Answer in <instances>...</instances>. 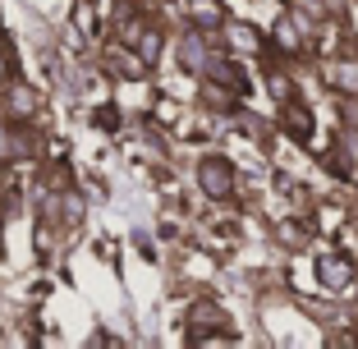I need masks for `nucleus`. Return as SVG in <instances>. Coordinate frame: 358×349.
Here are the masks:
<instances>
[{
	"label": "nucleus",
	"mask_w": 358,
	"mask_h": 349,
	"mask_svg": "<svg viewBox=\"0 0 358 349\" xmlns=\"http://www.w3.org/2000/svg\"><path fill=\"white\" fill-rule=\"evenodd\" d=\"M198 184H202L207 198H230L234 193V166L225 157H207L198 166Z\"/></svg>",
	"instance_id": "nucleus-1"
},
{
	"label": "nucleus",
	"mask_w": 358,
	"mask_h": 349,
	"mask_svg": "<svg viewBox=\"0 0 358 349\" xmlns=\"http://www.w3.org/2000/svg\"><path fill=\"white\" fill-rule=\"evenodd\" d=\"M317 280H322L327 290H345L349 280H354V262L340 257V253H322L317 257Z\"/></svg>",
	"instance_id": "nucleus-2"
},
{
	"label": "nucleus",
	"mask_w": 358,
	"mask_h": 349,
	"mask_svg": "<svg viewBox=\"0 0 358 349\" xmlns=\"http://www.w3.org/2000/svg\"><path fill=\"white\" fill-rule=\"evenodd\" d=\"M32 111H37V97H32V87L14 83V92L5 97V115H14V120H28Z\"/></svg>",
	"instance_id": "nucleus-3"
},
{
	"label": "nucleus",
	"mask_w": 358,
	"mask_h": 349,
	"mask_svg": "<svg viewBox=\"0 0 358 349\" xmlns=\"http://www.w3.org/2000/svg\"><path fill=\"white\" fill-rule=\"evenodd\" d=\"M179 60H184V69H207V46H202V32H189L184 37V46H179Z\"/></svg>",
	"instance_id": "nucleus-4"
},
{
	"label": "nucleus",
	"mask_w": 358,
	"mask_h": 349,
	"mask_svg": "<svg viewBox=\"0 0 358 349\" xmlns=\"http://www.w3.org/2000/svg\"><path fill=\"white\" fill-rule=\"evenodd\" d=\"M331 83H336L340 92L358 97V64H354V60H340V64H331Z\"/></svg>",
	"instance_id": "nucleus-5"
},
{
	"label": "nucleus",
	"mask_w": 358,
	"mask_h": 349,
	"mask_svg": "<svg viewBox=\"0 0 358 349\" xmlns=\"http://www.w3.org/2000/svg\"><path fill=\"white\" fill-rule=\"evenodd\" d=\"M207 74L216 78V83H225V87H234V92H243V74L234 69L230 60H207Z\"/></svg>",
	"instance_id": "nucleus-6"
},
{
	"label": "nucleus",
	"mask_w": 358,
	"mask_h": 349,
	"mask_svg": "<svg viewBox=\"0 0 358 349\" xmlns=\"http://www.w3.org/2000/svg\"><path fill=\"white\" fill-rule=\"evenodd\" d=\"M189 14L202 28H216V23H221V5H216V0H189Z\"/></svg>",
	"instance_id": "nucleus-7"
},
{
	"label": "nucleus",
	"mask_w": 358,
	"mask_h": 349,
	"mask_svg": "<svg viewBox=\"0 0 358 349\" xmlns=\"http://www.w3.org/2000/svg\"><path fill=\"white\" fill-rule=\"evenodd\" d=\"M275 46H280V51H299V46H303V37H299V19H280V23H275Z\"/></svg>",
	"instance_id": "nucleus-8"
},
{
	"label": "nucleus",
	"mask_w": 358,
	"mask_h": 349,
	"mask_svg": "<svg viewBox=\"0 0 358 349\" xmlns=\"http://www.w3.org/2000/svg\"><path fill=\"white\" fill-rule=\"evenodd\" d=\"M23 157V148H19V138L10 134V129L0 124V161H19Z\"/></svg>",
	"instance_id": "nucleus-9"
},
{
	"label": "nucleus",
	"mask_w": 358,
	"mask_h": 349,
	"mask_svg": "<svg viewBox=\"0 0 358 349\" xmlns=\"http://www.w3.org/2000/svg\"><path fill=\"white\" fill-rule=\"evenodd\" d=\"M138 55H143V60H157L161 55V32H143V37H138Z\"/></svg>",
	"instance_id": "nucleus-10"
},
{
	"label": "nucleus",
	"mask_w": 358,
	"mask_h": 349,
	"mask_svg": "<svg viewBox=\"0 0 358 349\" xmlns=\"http://www.w3.org/2000/svg\"><path fill=\"white\" fill-rule=\"evenodd\" d=\"M230 42L243 46V51H253V46H257V32L248 28V23H234V28H230Z\"/></svg>",
	"instance_id": "nucleus-11"
},
{
	"label": "nucleus",
	"mask_w": 358,
	"mask_h": 349,
	"mask_svg": "<svg viewBox=\"0 0 358 349\" xmlns=\"http://www.w3.org/2000/svg\"><path fill=\"white\" fill-rule=\"evenodd\" d=\"M289 129H294L299 138L313 129V115H308V111H299V101H289Z\"/></svg>",
	"instance_id": "nucleus-12"
},
{
	"label": "nucleus",
	"mask_w": 358,
	"mask_h": 349,
	"mask_svg": "<svg viewBox=\"0 0 358 349\" xmlns=\"http://www.w3.org/2000/svg\"><path fill=\"white\" fill-rule=\"evenodd\" d=\"M271 92L280 97V101H289V97H294V87H289V78H280V74H275V78H271Z\"/></svg>",
	"instance_id": "nucleus-13"
},
{
	"label": "nucleus",
	"mask_w": 358,
	"mask_h": 349,
	"mask_svg": "<svg viewBox=\"0 0 358 349\" xmlns=\"http://www.w3.org/2000/svg\"><path fill=\"white\" fill-rule=\"evenodd\" d=\"M5 74H10V60H5V55H0V78H5Z\"/></svg>",
	"instance_id": "nucleus-14"
}]
</instances>
